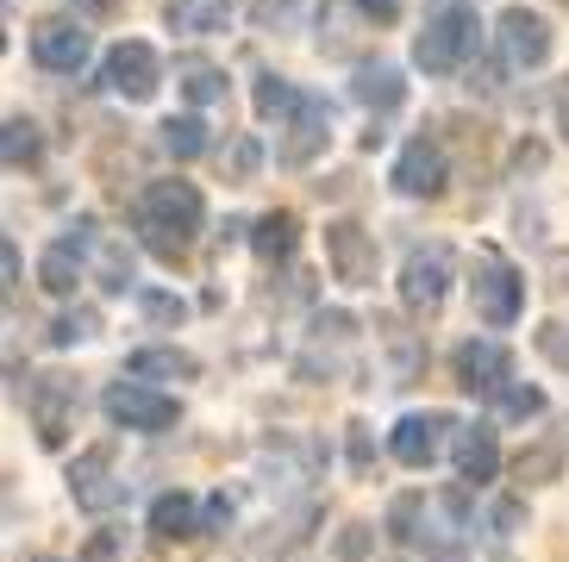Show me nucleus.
Listing matches in <instances>:
<instances>
[{"instance_id":"obj_9","label":"nucleus","mask_w":569,"mask_h":562,"mask_svg":"<svg viewBox=\"0 0 569 562\" xmlns=\"http://www.w3.org/2000/svg\"><path fill=\"white\" fill-rule=\"evenodd\" d=\"M451 182V163H445V144L438 138H413V144L395 157V188L407 200H438Z\"/></svg>"},{"instance_id":"obj_30","label":"nucleus","mask_w":569,"mask_h":562,"mask_svg":"<svg viewBox=\"0 0 569 562\" xmlns=\"http://www.w3.org/2000/svg\"><path fill=\"white\" fill-rule=\"evenodd\" d=\"M419 513H426V500L419 494H401L395 500V506H388V538H395V544H419Z\"/></svg>"},{"instance_id":"obj_39","label":"nucleus","mask_w":569,"mask_h":562,"mask_svg":"<svg viewBox=\"0 0 569 562\" xmlns=\"http://www.w3.org/2000/svg\"><path fill=\"white\" fill-rule=\"evenodd\" d=\"M0 275H7V294L19 288V250L13 244H0Z\"/></svg>"},{"instance_id":"obj_11","label":"nucleus","mask_w":569,"mask_h":562,"mask_svg":"<svg viewBox=\"0 0 569 562\" xmlns=\"http://www.w3.org/2000/svg\"><path fill=\"white\" fill-rule=\"evenodd\" d=\"M69 494H76V506L94 519H107L126 500V481L113 475V463H107V450H82L76 456V469H69Z\"/></svg>"},{"instance_id":"obj_12","label":"nucleus","mask_w":569,"mask_h":562,"mask_svg":"<svg viewBox=\"0 0 569 562\" xmlns=\"http://www.w3.org/2000/svg\"><path fill=\"white\" fill-rule=\"evenodd\" d=\"M445 294H451V250L445 244H419L413 257L401 263V300L432 313Z\"/></svg>"},{"instance_id":"obj_40","label":"nucleus","mask_w":569,"mask_h":562,"mask_svg":"<svg viewBox=\"0 0 569 562\" xmlns=\"http://www.w3.org/2000/svg\"><path fill=\"white\" fill-rule=\"evenodd\" d=\"M251 169H257V144L244 138V144L232 150V175H251Z\"/></svg>"},{"instance_id":"obj_46","label":"nucleus","mask_w":569,"mask_h":562,"mask_svg":"<svg viewBox=\"0 0 569 562\" xmlns=\"http://www.w3.org/2000/svg\"><path fill=\"white\" fill-rule=\"evenodd\" d=\"M445 7H451V0H445Z\"/></svg>"},{"instance_id":"obj_26","label":"nucleus","mask_w":569,"mask_h":562,"mask_svg":"<svg viewBox=\"0 0 569 562\" xmlns=\"http://www.w3.org/2000/svg\"><path fill=\"white\" fill-rule=\"evenodd\" d=\"M163 150L176 157V163H194V157H207V119L182 113L163 126Z\"/></svg>"},{"instance_id":"obj_3","label":"nucleus","mask_w":569,"mask_h":562,"mask_svg":"<svg viewBox=\"0 0 569 562\" xmlns=\"http://www.w3.org/2000/svg\"><path fill=\"white\" fill-rule=\"evenodd\" d=\"M469 288H476V313H482L488 325H513L519 307H526V281H519V269L507 263L501 250H476Z\"/></svg>"},{"instance_id":"obj_37","label":"nucleus","mask_w":569,"mask_h":562,"mask_svg":"<svg viewBox=\"0 0 569 562\" xmlns=\"http://www.w3.org/2000/svg\"><path fill=\"white\" fill-rule=\"evenodd\" d=\"M313 331H319V338H351L357 325H351V313H319Z\"/></svg>"},{"instance_id":"obj_8","label":"nucleus","mask_w":569,"mask_h":562,"mask_svg":"<svg viewBox=\"0 0 569 562\" xmlns=\"http://www.w3.org/2000/svg\"><path fill=\"white\" fill-rule=\"evenodd\" d=\"M495 38H501V57L513 69H538V63H551V19L545 13H526V7H507L501 26H495Z\"/></svg>"},{"instance_id":"obj_44","label":"nucleus","mask_w":569,"mask_h":562,"mask_svg":"<svg viewBox=\"0 0 569 562\" xmlns=\"http://www.w3.org/2000/svg\"><path fill=\"white\" fill-rule=\"evenodd\" d=\"M557 119H563V138H569V100H563V107H557Z\"/></svg>"},{"instance_id":"obj_19","label":"nucleus","mask_w":569,"mask_h":562,"mask_svg":"<svg viewBox=\"0 0 569 562\" xmlns=\"http://www.w3.org/2000/svg\"><path fill=\"white\" fill-rule=\"evenodd\" d=\"M251 244H257V257H263V263H288V257H295V244H301V219H295V213H263L251 225Z\"/></svg>"},{"instance_id":"obj_38","label":"nucleus","mask_w":569,"mask_h":562,"mask_svg":"<svg viewBox=\"0 0 569 562\" xmlns=\"http://www.w3.org/2000/svg\"><path fill=\"white\" fill-rule=\"evenodd\" d=\"M338 550H345V556H363V550H369V525H345Z\"/></svg>"},{"instance_id":"obj_10","label":"nucleus","mask_w":569,"mask_h":562,"mask_svg":"<svg viewBox=\"0 0 569 562\" xmlns=\"http://www.w3.org/2000/svg\"><path fill=\"white\" fill-rule=\"evenodd\" d=\"M445 438H457L451 413H407L401 425L388 431V450H395V463H407V469H432Z\"/></svg>"},{"instance_id":"obj_17","label":"nucleus","mask_w":569,"mask_h":562,"mask_svg":"<svg viewBox=\"0 0 569 562\" xmlns=\"http://www.w3.org/2000/svg\"><path fill=\"white\" fill-rule=\"evenodd\" d=\"M151 531L157 538H201L207 531V506L194 494H157V506H151Z\"/></svg>"},{"instance_id":"obj_34","label":"nucleus","mask_w":569,"mask_h":562,"mask_svg":"<svg viewBox=\"0 0 569 562\" xmlns=\"http://www.w3.org/2000/svg\"><path fill=\"white\" fill-rule=\"evenodd\" d=\"M144 313H151V319H163V325H182V313H188V307H182L176 294H144Z\"/></svg>"},{"instance_id":"obj_24","label":"nucleus","mask_w":569,"mask_h":562,"mask_svg":"<svg viewBox=\"0 0 569 562\" xmlns=\"http://www.w3.org/2000/svg\"><path fill=\"white\" fill-rule=\"evenodd\" d=\"M301 88L295 82H282V76H257V113L263 119H276V126H288V119L301 113Z\"/></svg>"},{"instance_id":"obj_36","label":"nucleus","mask_w":569,"mask_h":562,"mask_svg":"<svg viewBox=\"0 0 569 562\" xmlns=\"http://www.w3.org/2000/svg\"><path fill=\"white\" fill-rule=\"evenodd\" d=\"M357 7H363V13L376 19V26H395V19H401V7H407V0H357Z\"/></svg>"},{"instance_id":"obj_35","label":"nucleus","mask_w":569,"mask_h":562,"mask_svg":"<svg viewBox=\"0 0 569 562\" xmlns=\"http://www.w3.org/2000/svg\"><path fill=\"white\" fill-rule=\"evenodd\" d=\"M538 350H545V357H557V363L569 369V338H563V325H545V331H538Z\"/></svg>"},{"instance_id":"obj_20","label":"nucleus","mask_w":569,"mask_h":562,"mask_svg":"<svg viewBox=\"0 0 569 562\" xmlns=\"http://www.w3.org/2000/svg\"><path fill=\"white\" fill-rule=\"evenodd\" d=\"M226 19H232V0H169V32H226Z\"/></svg>"},{"instance_id":"obj_21","label":"nucleus","mask_w":569,"mask_h":562,"mask_svg":"<svg viewBox=\"0 0 569 562\" xmlns=\"http://www.w3.org/2000/svg\"><path fill=\"white\" fill-rule=\"evenodd\" d=\"M176 88L194 107H213V100H226V69L207 63V57H176Z\"/></svg>"},{"instance_id":"obj_6","label":"nucleus","mask_w":569,"mask_h":562,"mask_svg":"<svg viewBox=\"0 0 569 562\" xmlns=\"http://www.w3.org/2000/svg\"><path fill=\"white\" fill-rule=\"evenodd\" d=\"M101 82H107V94H119V100H151L157 82H163V63H157V50H151V44L126 38V44L107 50Z\"/></svg>"},{"instance_id":"obj_25","label":"nucleus","mask_w":569,"mask_h":562,"mask_svg":"<svg viewBox=\"0 0 569 562\" xmlns=\"http://www.w3.org/2000/svg\"><path fill=\"white\" fill-rule=\"evenodd\" d=\"M0 157H7V169H32L38 157H44V138H38L32 119H7V132H0Z\"/></svg>"},{"instance_id":"obj_4","label":"nucleus","mask_w":569,"mask_h":562,"mask_svg":"<svg viewBox=\"0 0 569 562\" xmlns=\"http://www.w3.org/2000/svg\"><path fill=\"white\" fill-rule=\"evenodd\" d=\"M107 419L126 431H169L176 425V400L163 394V388H151V381H113L101 394Z\"/></svg>"},{"instance_id":"obj_33","label":"nucleus","mask_w":569,"mask_h":562,"mask_svg":"<svg viewBox=\"0 0 569 562\" xmlns=\"http://www.w3.org/2000/svg\"><path fill=\"white\" fill-rule=\"evenodd\" d=\"M119 556H126V538H119V531H94L76 562H119Z\"/></svg>"},{"instance_id":"obj_15","label":"nucleus","mask_w":569,"mask_h":562,"mask_svg":"<svg viewBox=\"0 0 569 562\" xmlns=\"http://www.w3.org/2000/svg\"><path fill=\"white\" fill-rule=\"evenodd\" d=\"M326 138H332V126H326V107L319 100H301V113L282 126V144H276V157H282L288 169H307L326 150Z\"/></svg>"},{"instance_id":"obj_16","label":"nucleus","mask_w":569,"mask_h":562,"mask_svg":"<svg viewBox=\"0 0 569 562\" xmlns=\"http://www.w3.org/2000/svg\"><path fill=\"white\" fill-rule=\"evenodd\" d=\"M451 463H457V481H495V469H501V444H495V431L488 425H463L451 438Z\"/></svg>"},{"instance_id":"obj_13","label":"nucleus","mask_w":569,"mask_h":562,"mask_svg":"<svg viewBox=\"0 0 569 562\" xmlns=\"http://www.w3.org/2000/svg\"><path fill=\"white\" fill-rule=\"evenodd\" d=\"M32 57H38V69H51V76H76V69L88 63V32L76 19H38Z\"/></svg>"},{"instance_id":"obj_27","label":"nucleus","mask_w":569,"mask_h":562,"mask_svg":"<svg viewBox=\"0 0 569 562\" xmlns=\"http://www.w3.org/2000/svg\"><path fill=\"white\" fill-rule=\"evenodd\" d=\"M557 469H563V444H557V438H545V444H532V450L513 456L519 481H557Z\"/></svg>"},{"instance_id":"obj_23","label":"nucleus","mask_w":569,"mask_h":562,"mask_svg":"<svg viewBox=\"0 0 569 562\" xmlns=\"http://www.w3.org/2000/svg\"><path fill=\"white\" fill-rule=\"evenodd\" d=\"M401 69H388V63H363L357 69V100H363V107H401Z\"/></svg>"},{"instance_id":"obj_2","label":"nucleus","mask_w":569,"mask_h":562,"mask_svg":"<svg viewBox=\"0 0 569 562\" xmlns=\"http://www.w3.org/2000/svg\"><path fill=\"white\" fill-rule=\"evenodd\" d=\"M476 44H482L476 13H469V7H445V13H432L426 32L413 38V63L426 69V76H451V69H463L469 57H476Z\"/></svg>"},{"instance_id":"obj_22","label":"nucleus","mask_w":569,"mask_h":562,"mask_svg":"<svg viewBox=\"0 0 569 562\" xmlns=\"http://www.w3.org/2000/svg\"><path fill=\"white\" fill-rule=\"evenodd\" d=\"M38 288H44V294H57V300H69L76 288H82V257H76L69 244L44 250V263H38Z\"/></svg>"},{"instance_id":"obj_5","label":"nucleus","mask_w":569,"mask_h":562,"mask_svg":"<svg viewBox=\"0 0 569 562\" xmlns=\"http://www.w3.org/2000/svg\"><path fill=\"white\" fill-rule=\"evenodd\" d=\"M326 263H332V275L345 281V288H376V238L357 225V219H332L326 225Z\"/></svg>"},{"instance_id":"obj_14","label":"nucleus","mask_w":569,"mask_h":562,"mask_svg":"<svg viewBox=\"0 0 569 562\" xmlns=\"http://www.w3.org/2000/svg\"><path fill=\"white\" fill-rule=\"evenodd\" d=\"M451 375H457L463 394H501L507 388V350L488 344V338H469V344H457Z\"/></svg>"},{"instance_id":"obj_42","label":"nucleus","mask_w":569,"mask_h":562,"mask_svg":"<svg viewBox=\"0 0 569 562\" xmlns=\"http://www.w3.org/2000/svg\"><path fill=\"white\" fill-rule=\"evenodd\" d=\"M226 519H232V500H226V494H219V500H207V531H219Z\"/></svg>"},{"instance_id":"obj_29","label":"nucleus","mask_w":569,"mask_h":562,"mask_svg":"<svg viewBox=\"0 0 569 562\" xmlns=\"http://www.w3.org/2000/svg\"><path fill=\"white\" fill-rule=\"evenodd\" d=\"M94 275H101V288H113V294H126V288H132V257H126V250L119 244H94Z\"/></svg>"},{"instance_id":"obj_1","label":"nucleus","mask_w":569,"mask_h":562,"mask_svg":"<svg viewBox=\"0 0 569 562\" xmlns=\"http://www.w3.org/2000/svg\"><path fill=\"white\" fill-rule=\"evenodd\" d=\"M201 225H207V207H201V188L194 182H151L132 207L138 244L151 250V257H163V263L188 257V244L201 238Z\"/></svg>"},{"instance_id":"obj_7","label":"nucleus","mask_w":569,"mask_h":562,"mask_svg":"<svg viewBox=\"0 0 569 562\" xmlns=\"http://www.w3.org/2000/svg\"><path fill=\"white\" fill-rule=\"evenodd\" d=\"M26 407H32L38 444H44V450H63V438L76 431V381L38 375L32 388H26Z\"/></svg>"},{"instance_id":"obj_41","label":"nucleus","mask_w":569,"mask_h":562,"mask_svg":"<svg viewBox=\"0 0 569 562\" xmlns=\"http://www.w3.org/2000/svg\"><path fill=\"white\" fill-rule=\"evenodd\" d=\"M76 13H88V19H107V13H119V0H69Z\"/></svg>"},{"instance_id":"obj_43","label":"nucleus","mask_w":569,"mask_h":562,"mask_svg":"<svg viewBox=\"0 0 569 562\" xmlns=\"http://www.w3.org/2000/svg\"><path fill=\"white\" fill-rule=\"evenodd\" d=\"M351 463L369 469V431H363V425H351Z\"/></svg>"},{"instance_id":"obj_32","label":"nucleus","mask_w":569,"mask_h":562,"mask_svg":"<svg viewBox=\"0 0 569 562\" xmlns=\"http://www.w3.org/2000/svg\"><path fill=\"white\" fill-rule=\"evenodd\" d=\"M488 525H495V538H513L519 525H526V500H495V513H488Z\"/></svg>"},{"instance_id":"obj_28","label":"nucleus","mask_w":569,"mask_h":562,"mask_svg":"<svg viewBox=\"0 0 569 562\" xmlns=\"http://www.w3.org/2000/svg\"><path fill=\"white\" fill-rule=\"evenodd\" d=\"M495 407H501V419H519V425H526V419L545 413V394H538L532 381H507L501 394H495Z\"/></svg>"},{"instance_id":"obj_31","label":"nucleus","mask_w":569,"mask_h":562,"mask_svg":"<svg viewBox=\"0 0 569 562\" xmlns=\"http://www.w3.org/2000/svg\"><path fill=\"white\" fill-rule=\"evenodd\" d=\"M94 325H101V319L88 313V307H76V313H63V319H57V325H51V344H57V350L82 344V338H94Z\"/></svg>"},{"instance_id":"obj_18","label":"nucleus","mask_w":569,"mask_h":562,"mask_svg":"<svg viewBox=\"0 0 569 562\" xmlns=\"http://www.w3.org/2000/svg\"><path fill=\"white\" fill-rule=\"evenodd\" d=\"M126 375L132 381H194L201 375V357H188V350H176V344H151L126 363Z\"/></svg>"},{"instance_id":"obj_45","label":"nucleus","mask_w":569,"mask_h":562,"mask_svg":"<svg viewBox=\"0 0 569 562\" xmlns=\"http://www.w3.org/2000/svg\"><path fill=\"white\" fill-rule=\"evenodd\" d=\"M32 562H57V556H32Z\"/></svg>"}]
</instances>
